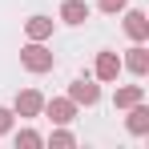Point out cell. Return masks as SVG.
Returning a JSON list of instances; mask_svg holds the SVG:
<instances>
[{"instance_id":"cell-1","label":"cell","mask_w":149,"mask_h":149,"mask_svg":"<svg viewBox=\"0 0 149 149\" xmlns=\"http://www.w3.org/2000/svg\"><path fill=\"white\" fill-rule=\"evenodd\" d=\"M69 97H73V105H97V101H101V89L93 85V81L77 77L73 85H69Z\"/></svg>"},{"instance_id":"cell-2","label":"cell","mask_w":149,"mask_h":149,"mask_svg":"<svg viewBox=\"0 0 149 149\" xmlns=\"http://www.w3.org/2000/svg\"><path fill=\"white\" fill-rule=\"evenodd\" d=\"M20 61H24V69H32V73H49L52 69V52H45L40 45H28L20 52Z\"/></svg>"},{"instance_id":"cell-3","label":"cell","mask_w":149,"mask_h":149,"mask_svg":"<svg viewBox=\"0 0 149 149\" xmlns=\"http://www.w3.org/2000/svg\"><path fill=\"white\" fill-rule=\"evenodd\" d=\"M61 20H65V24H85V20H89V4H85V0H65V4H61Z\"/></svg>"},{"instance_id":"cell-4","label":"cell","mask_w":149,"mask_h":149,"mask_svg":"<svg viewBox=\"0 0 149 149\" xmlns=\"http://www.w3.org/2000/svg\"><path fill=\"white\" fill-rule=\"evenodd\" d=\"M117 73H121L117 52H101V56H97V77H101V81H117Z\"/></svg>"},{"instance_id":"cell-5","label":"cell","mask_w":149,"mask_h":149,"mask_svg":"<svg viewBox=\"0 0 149 149\" xmlns=\"http://www.w3.org/2000/svg\"><path fill=\"white\" fill-rule=\"evenodd\" d=\"M40 105H45L40 93H20V97H16V113H20V117H36Z\"/></svg>"},{"instance_id":"cell-6","label":"cell","mask_w":149,"mask_h":149,"mask_svg":"<svg viewBox=\"0 0 149 149\" xmlns=\"http://www.w3.org/2000/svg\"><path fill=\"white\" fill-rule=\"evenodd\" d=\"M73 113H77L73 101H49V117H52L56 125H69V121H73Z\"/></svg>"},{"instance_id":"cell-7","label":"cell","mask_w":149,"mask_h":149,"mask_svg":"<svg viewBox=\"0 0 149 149\" xmlns=\"http://www.w3.org/2000/svg\"><path fill=\"white\" fill-rule=\"evenodd\" d=\"M125 32H129L133 40H145V32H149L145 16H141V12H129V16H125Z\"/></svg>"},{"instance_id":"cell-8","label":"cell","mask_w":149,"mask_h":149,"mask_svg":"<svg viewBox=\"0 0 149 149\" xmlns=\"http://www.w3.org/2000/svg\"><path fill=\"white\" fill-rule=\"evenodd\" d=\"M145 129H149V109H133V113H129V133L141 137Z\"/></svg>"},{"instance_id":"cell-9","label":"cell","mask_w":149,"mask_h":149,"mask_svg":"<svg viewBox=\"0 0 149 149\" xmlns=\"http://www.w3.org/2000/svg\"><path fill=\"white\" fill-rule=\"evenodd\" d=\"M129 69L137 77H145V69H149V56H145V49H129Z\"/></svg>"},{"instance_id":"cell-10","label":"cell","mask_w":149,"mask_h":149,"mask_svg":"<svg viewBox=\"0 0 149 149\" xmlns=\"http://www.w3.org/2000/svg\"><path fill=\"white\" fill-rule=\"evenodd\" d=\"M49 16H32V20H28V36H36V40H40V36H49Z\"/></svg>"},{"instance_id":"cell-11","label":"cell","mask_w":149,"mask_h":149,"mask_svg":"<svg viewBox=\"0 0 149 149\" xmlns=\"http://www.w3.org/2000/svg\"><path fill=\"white\" fill-rule=\"evenodd\" d=\"M16 145H40V133H32V129H20V133H16Z\"/></svg>"},{"instance_id":"cell-12","label":"cell","mask_w":149,"mask_h":149,"mask_svg":"<svg viewBox=\"0 0 149 149\" xmlns=\"http://www.w3.org/2000/svg\"><path fill=\"white\" fill-rule=\"evenodd\" d=\"M133 101H141V89H121L117 93V105H133Z\"/></svg>"},{"instance_id":"cell-13","label":"cell","mask_w":149,"mask_h":149,"mask_svg":"<svg viewBox=\"0 0 149 149\" xmlns=\"http://www.w3.org/2000/svg\"><path fill=\"white\" fill-rule=\"evenodd\" d=\"M8 129H12V113H8V109H0V133H8Z\"/></svg>"},{"instance_id":"cell-14","label":"cell","mask_w":149,"mask_h":149,"mask_svg":"<svg viewBox=\"0 0 149 149\" xmlns=\"http://www.w3.org/2000/svg\"><path fill=\"white\" fill-rule=\"evenodd\" d=\"M52 145H73V133H52Z\"/></svg>"},{"instance_id":"cell-15","label":"cell","mask_w":149,"mask_h":149,"mask_svg":"<svg viewBox=\"0 0 149 149\" xmlns=\"http://www.w3.org/2000/svg\"><path fill=\"white\" fill-rule=\"evenodd\" d=\"M101 8L105 12H117V8H125V0H101Z\"/></svg>"}]
</instances>
